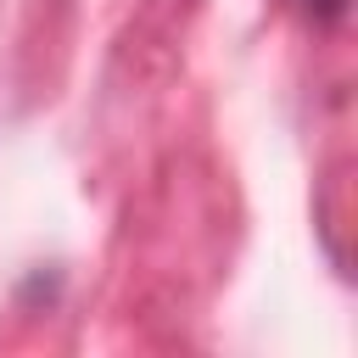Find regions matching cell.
Masks as SVG:
<instances>
[{
  "instance_id": "1",
  "label": "cell",
  "mask_w": 358,
  "mask_h": 358,
  "mask_svg": "<svg viewBox=\"0 0 358 358\" xmlns=\"http://www.w3.org/2000/svg\"><path fill=\"white\" fill-rule=\"evenodd\" d=\"M291 11H302L308 22H319V28H330V22H341V11H347V0H285Z\"/></svg>"
}]
</instances>
